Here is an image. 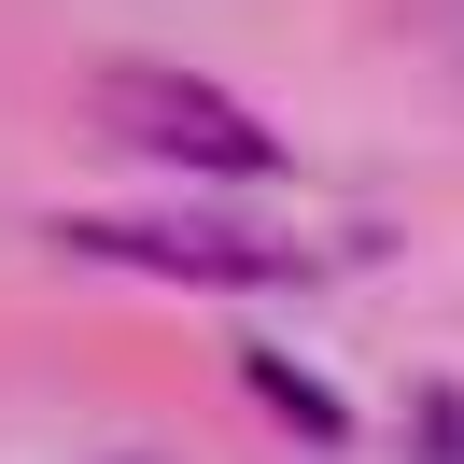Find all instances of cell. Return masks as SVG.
I'll return each mask as SVG.
<instances>
[{"mask_svg":"<svg viewBox=\"0 0 464 464\" xmlns=\"http://www.w3.org/2000/svg\"><path fill=\"white\" fill-rule=\"evenodd\" d=\"M113 464H141V450H113Z\"/></svg>","mask_w":464,"mask_h":464,"instance_id":"obj_5","label":"cell"},{"mask_svg":"<svg viewBox=\"0 0 464 464\" xmlns=\"http://www.w3.org/2000/svg\"><path fill=\"white\" fill-rule=\"evenodd\" d=\"M57 254L85 267H141V282H211V295H267V282H310V239H267V226H127V211H57Z\"/></svg>","mask_w":464,"mask_h":464,"instance_id":"obj_2","label":"cell"},{"mask_svg":"<svg viewBox=\"0 0 464 464\" xmlns=\"http://www.w3.org/2000/svg\"><path fill=\"white\" fill-rule=\"evenodd\" d=\"M422 464H464V394H422Z\"/></svg>","mask_w":464,"mask_h":464,"instance_id":"obj_4","label":"cell"},{"mask_svg":"<svg viewBox=\"0 0 464 464\" xmlns=\"http://www.w3.org/2000/svg\"><path fill=\"white\" fill-rule=\"evenodd\" d=\"M85 113H99V141L155 155V169H198V183H282V127L239 113V99H226V85H198V71L99 57V71H85Z\"/></svg>","mask_w":464,"mask_h":464,"instance_id":"obj_1","label":"cell"},{"mask_svg":"<svg viewBox=\"0 0 464 464\" xmlns=\"http://www.w3.org/2000/svg\"><path fill=\"white\" fill-rule=\"evenodd\" d=\"M239 380H254V394H267V408H282V422H295V436H324V450H352V408H338V394H324V380H310V366H295V352H239Z\"/></svg>","mask_w":464,"mask_h":464,"instance_id":"obj_3","label":"cell"}]
</instances>
